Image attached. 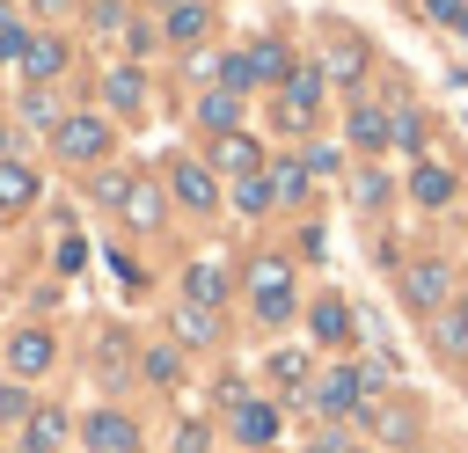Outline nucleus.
<instances>
[{
	"label": "nucleus",
	"mask_w": 468,
	"mask_h": 453,
	"mask_svg": "<svg viewBox=\"0 0 468 453\" xmlns=\"http://www.w3.org/2000/svg\"><path fill=\"white\" fill-rule=\"evenodd\" d=\"M307 453H336V446H307Z\"/></svg>",
	"instance_id": "nucleus-40"
},
{
	"label": "nucleus",
	"mask_w": 468,
	"mask_h": 453,
	"mask_svg": "<svg viewBox=\"0 0 468 453\" xmlns=\"http://www.w3.org/2000/svg\"><path fill=\"white\" fill-rule=\"evenodd\" d=\"M80 438H88V453H132V446H139L132 416H117V409H95V416L80 424Z\"/></svg>",
	"instance_id": "nucleus-8"
},
{
	"label": "nucleus",
	"mask_w": 468,
	"mask_h": 453,
	"mask_svg": "<svg viewBox=\"0 0 468 453\" xmlns=\"http://www.w3.org/2000/svg\"><path fill=\"white\" fill-rule=\"evenodd\" d=\"M205 168H227L234 183H241V175H263V146H256L249 132H227V139H212V161H205Z\"/></svg>",
	"instance_id": "nucleus-6"
},
{
	"label": "nucleus",
	"mask_w": 468,
	"mask_h": 453,
	"mask_svg": "<svg viewBox=\"0 0 468 453\" xmlns=\"http://www.w3.org/2000/svg\"><path fill=\"white\" fill-rule=\"evenodd\" d=\"M176 453H205V424H183L176 431Z\"/></svg>",
	"instance_id": "nucleus-36"
},
{
	"label": "nucleus",
	"mask_w": 468,
	"mask_h": 453,
	"mask_svg": "<svg viewBox=\"0 0 468 453\" xmlns=\"http://www.w3.org/2000/svg\"><path fill=\"white\" fill-rule=\"evenodd\" d=\"M424 15H431V22H446V29H461V37H468V0H424Z\"/></svg>",
	"instance_id": "nucleus-29"
},
{
	"label": "nucleus",
	"mask_w": 468,
	"mask_h": 453,
	"mask_svg": "<svg viewBox=\"0 0 468 453\" xmlns=\"http://www.w3.org/2000/svg\"><path fill=\"white\" fill-rule=\"evenodd\" d=\"M37 7H44V15H58V7H66V0H37Z\"/></svg>",
	"instance_id": "nucleus-38"
},
{
	"label": "nucleus",
	"mask_w": 468,
	"mask_h": 453,
	"mask_svg": "<svg viewBox=\"0 0 468 453\" xmlns=\"http://www.w3.org/2000/svg\"><path fill=\"white\" fill-rule=\"evenodd\" d=\"M183 292H190V307H219L227 300V270L219 263H190L183 270Z\"/></svg>",
	"instance_id": "nucleus-12"
},
{
	"label": "nucleus",
	"mask_w": 468,
	"mask_h": 453,
	"mask_svg": "<svg viewBox=\"0 0 468 453\" xmlns=\"http://www.w3.org/2000/svg\"><path fill=\"white\" fill-rule=\"evenodd\" d=\"M410 197H417V205H446V197H453V168H439V161H424V168L410 175Z\"/></svg>",
	"instance_id": "nucleus-15"
},
{
	"label": "nucleus",
	"mask_w": 468,
	"mask_h": 453,
	"mask_svg": "<svg viewBox=\"0 0 468 453\" xmlns=\"http://www.w3.org/2000/svg\"><path fill=\"white\" fill-rule=\"evenodd\" d=\"M124 219H132V226H161V190H154V183H132Z\"/></svg>",
	"instance_id": "nucleus-19"
},
{
	"label": "nucleus",
	"mask_w": 468,
	"mask_h": 453,
	"mask_svg": "<svg viewBox=\"0 0 468 453\" xmlns=\"http://www.w3.org/2000/svg\"><path fill=\"white\" fill-rule=\"evenodd\" d=\"M197 117H205V124L227 139V132H241V95H234V88H212V95L197 102Z\"/></svg>",
	"instance_id": "nucleus-13"
},
{
	"label": "nucleus",
	"mask_w": 468,
	"mask_h": 453,
	"mask_svg": "<svg viewBox=\"0 0 468 453\" xmlns=\"http://www.w3.org/2000/svg\"><path fill=\"white\" fill-rule=\"evenodd\" d=\"M314 102H322V66H292L278 80V124L285 132H307L314 124Z\"/></svg>",
	"instance_id": "nucleus-2"
},
{
	"label": "nucleus",
	"mask_w": 468,
	"mask_h": 453,
	"mask_svg": "<svg viewBox=\"0 0 468 453\" xmlns=\"http://www.w3.org/2000/svg\"><path fill=\"white\" fill-rule=\"evenodd\" d=\"M373 380H380L373 365H336V373L314 380V409H322V416H351V409H366V387H373Z\"/></svg>",
	"instance_id": "nucleus-1"
},
{
	"label": "nucleus",
	"mask_w": 468,
	"mask_h": 453,
	"mask_svg": "<svg viewBox=\"0 0 468 453\" xmlns=\"http://www.w3.org/2000/svg\"><path fill=\"white\" fill-rule=\"evenodd\" d=\"M58 446H66V416L51 402H37V416L22 424V453H58Z\"/></svg>",
	"instance_id": "nucleus-10"
},
{
	"label": "nucleus",
	"mask_w": 468,
	"mask_h": 453,
	"mask_svg": "<svg viewBox=\"0 0 468 453\" xmlns=\"http://www.w3.org/2000/svg\"><path fill=\"white\" fill-rule=\"evenodd\" d=\"M366 416H373V431H380V438H410V424H417L402 402H366Z\"/></svg>",
	"instance_id": "nucleus-20"
},
{
	"label": "nucleus",
	"mask_w": 468,
	"mask_h": 453,
	"mask_svg": "<svg viewBox=\"0 0 468 453\" xmlns=\"http://www.w3.org/2000/svg\"><path fill=\"white\" fill-rule=\"evenodd\" d=\"M271 190L292 205V197H307V161H278V175H271Z\"/></svg>",
	"instance_id": "nucleus-25"
},
{
	"label": "nucleus",
	"mask_w": 468,
	"mask_h": 453,
	"mask_svg": "<svg viewBox=\"0 0 468 453\" xmlns=\"http://www.w3.org/2000/svg\"><path fill=\"white\" fill-rule=\"evenodd\" d=\"M22 117H29V124H51V132H58V102H51V95H22Z\"/></svg>",
	"instance_id": "nucleus-31"
},
{
	"label": "nucleus",
	"mask_w": 468,
	"mask_h": 453,
	"mask_svg": "<svg viewBox=\"0 0 468 453\" xmlns=\"http://www.w3.org/2000/svg\"><path fill=\"white\" fill-rule=\"evenodd\" d=\"M0 416H22V424H29V416H37V402H29L22 387H0Z\"/></svg>",
	"instance_id": "nucleus-32"
},
{
	"label": "nucleus",
	"mask_w": 468,
	"mask_h": 453,
	"mask_svg": "<svg viewBox=\"0 0 468 453\" xmlns=\"http://www.w3.org/2000/svg\"><path fill=\"white\" fill-rule=\"evenodd\" d=\"M102 95H110L117 110H139V102H146V80H139V66H117V73L102 80Z\"/></svg>",
	"instance_id": "nucleus-18"
},
{
	"label": "nucleus",
	"mask_w": 468,
	"mask_h": 453,
	"mask_svg": "<svg viewBox=\"0 0 468 453\" xmlns=\"http://www.w3.org/2000/svg\"><path fill=\"white\" fill-rule=\"evenodd\" d=\"M271 197H278V190H271V175H241V183H234V205H241V212H263Z\"/></svg>",
	"instance_id": "nucleus-26"
},
{
	"label": "nucleus",
	"mask_w": 468,
	"mask_h": 453,
	"mask_svg": "<svg viewBox=\"0 0 468 453\" xmlns=\"http://www.w3.org/2000/svg\"><path fill=\"white\" fill-rule=\"evenodd\" d=\"M271 373H278L285 387H300V380H307V351H278V358H271Z\"/></svg>",
	"instance_id": "nucleus-30"
},
{
	"label": "nucleus",
	"mask_w": 468,
	"mask_h": 453,
	"mask_svg": "<svg viewBox=\"0 0 468 453\" xmlns=\"http://www.w3.org/2000/svg\"><path fill=\"white\" fill-rule=\"evenodd\" d=\"M439 343H446V351H461V343H468V321H461V314H446V321H439Z\"/></svg>",
	"instance_id": "nucleus-33"
},
{
	"label": "nucleus",
	"mask_w": 468,
	"mask_h": 453,
	"mask_svg": "<svg viewBox=\"0 0 468 453\" xmlns=\"http://www.w3.org/2000/svg\"><path fill=\"white\" fill-rule=\"evenodd\" d=\"M22 66H29L37 80H51V73L66 66V44H58V37H29V51H22Z\"/></svg>",
	"instance_id": "nucleus-17"
},
{
	"label": "nucleus",
	"mask_w": 468,
	"mask_h": 453,
	"mask_svg": "<svg viewBox=\"0 0 468 453\" xmlns=\"http://www.w3.org/2000/svg\"><path fill=\"white\" fill-rule=\"evenodd\" d=\"M146 373L154 380H176V351H146Z\"/></svg>",
	"instance_id": "nucleus-35"
},
{
	"label": "nucleus",
	"mask_w": 468,
	"mask_h": 453,
	"mask_svg": "<svg viewBox=\"0 0 468 453\" xmlns=\"http://www.w3.org/2000/svg\"><path fill=\"white\" fill-rule=\"evenodd\" d=\"M51 139H58L66 161H102V153H110V124H102V117H58Z\"/></svg>",
	"instance_id": "nucleus-4"
},
{
	"label": "nucleus",
	"mask_w": 468,
	"mask_h": 453,
	"mask_svg": "<svg viewBox=\"0 0 468 453\" xmlns=\"http://www.w3.org/2000/svg\"><path fill=\"white\" fill-rule=\"evenodd\" d=\"M22 51H29V29H0V58H15V66H22Z\"/></svg>",
	"instance_id": "nucleus-34"
},
{
	"label": "nucleus",
	"mask_w": 468,
	"mask_h": 453,
	"mask_svg": "<svg viewBox=\"0 0 468 453\" xmlns=\"http://www.w3.org/2000/svg\"><path fill=\"white\" fill-rule=\"evenodd\" d=\"M37 168H22V161H0V212H22V205H37Z\"/></svg>",
	"instance_id": "nucleus-11"
},
{
	"label": "nucleus",
	"mask_w": 468,
	"mask_h": 453,
	"mask_svg": "<svg viewBox=\"0 0 468 453\" xmlns=\"http://www.w3.org/2000/svg\"><path fill=\"white\" fill-rule=\"evenodd\" d=\"M7 365H15V373H44V365H51V336H44V329H22V336L7 343Z\"/></svg>",
	"instance_id": "nucleus-14"
},
{
	"label": "nucleus",
	"mask_w": 468,
	"mask_h": 453,
	"mask_svg": "<svg viewBox=\"0 0 468 453\" xmlns=\"http://www.w3.org/2000/svg\"><path fill=\"white\" fill-rule=\"evenodd\" d=\"M249 285H256V314L263 321H285L292 314V263L285 256H256L249 263Z\"/></svg>",
	"instance_id": "nucleus-3"
},
{
	"label": "nucleus",
	"mask_w": 468,
	"mask_h": 453,
	"mask_svg": "<svg viewBox=\"0 0 468 453\" xmlns=\"http://www.w3.org/2000/svg\"><path fill=\"white\" fill-rule=\"evenodd\" d=\"M0 29H15V15H7V0H0Z\"/></svg>",
	"instance_id": "nucleus-37"
},
{
	"label": "nucleus",
	"mask_w": 468,
	"mask_h": 453,
	"mask_svg": "<svg viewBox=\"0 0 468 453\" xmlns=\"http://www.w3.org/2000/svg\"><path fill=\"white\" fill-rule=\"evenodd\" d=\"M329 73H336V80H358V73H366V44H358V37L336 44V51H329Z\"/></svg>",
	"instance_id": "nucleus-24"
},
{
	"label": "nucleus",
	"mask_w": 468,
	"mask_h": 453,
	"mask_svg": "<svg viewBox=\"0 0 468 453\" xmlns=\"http://www.w3.org/2000/svg\"><path fill=\"white\" fill-rule=\"evenodd\" d=\"M388 139H395V146H417V139H424V117H417V110H395V117H388Z\"/></svg>",
	"instance_id": "nucleus-27"
},
{
	"label": "nucleus",
	"mask_w": 468,
	"mask_h": 453,
	"mask_svg": "<svg viewBox=\"0 0 468 453\" xmlns=\"http://www.w3.org/2000/svg\"><path fill=\"white\" fill-rule=\"evenodd\" d=\"M168 37H176V44H197V37H205V0H176V7H168Z\"/></svg>",
	"instance_id": "nucleus-16"
},
{
	"label": "nucleus",
	"mask_w": 468,
	"mask_h": 453,
	"mask_svg": "<svg viewBox=\"0 0 468 453\" xmlns=\"http://www.w3.org/2000/svg\"><path fill=\"white\" fill-rule=\"evenodd\" d=\"M344 329H351V307H344V300H322V307H314V336H322V343H344Z\"/></svg>",
	"instance_id": "nucleus-22"
},
{
	"label": "nucleus",
	"mask_w": 468,
	"mask_h": 453,
	"mask_svg": "<svg viewBox=\"0 0 468 453\" xmlns=\"http://www.w3.org/2000/svg\"><path fill=\"white\" fill-rule=\"evenodd\" d=\"M351 146H388V110H351Z\"/></svg>",
	"instance_id": "nucleus-21"
},
{
	"label": "nucleus",
	"mask_w": 468,
	"mask_h": 453,
	"mask_svg": "<svg viewBox=\"0 0 468 453\" xmlns=\"http://www.w3.org/2000/svg\"><path fill=\"white\" fill-rule=\"evenodd\" d=\"M234 431H241L249 453H263V446L278 438V409H271V402H234Z\"/></svg>",
	"instance_id": "nucleus-9"
},
{
	"label": "nucleus",
	"mask_w": 468,
	"mask_h": 453,
	"mask_svg": "<svg viewBox=\"0 0 468 453\" xmlns=\"http://www.w3.org/2000/svg\"><path fill=\"white\" fill-rule=\"evenodd\" d=\"M453 314H461V321H468V292H461V307H453Z\"/></svg>",
	"instance_id": "nucleus-39"
},
{
	"label": "nucleus",
	"mask_w": 468,
	"mask_h": 453,
	"mask_svg": "<svg viewBox=\"0 0 468 453\" xmlns=\"http://www.w3.org/2000/svg\"><path fill=\"white\" fill-rule=\"evenodd\" d=\"M176 336L183 343H212V307H176Z\"/></svg>",
	"instance_id": "nucleus-23"
},
{
	"label": "nucleus",
	"mask_w": 468,
	"mask_h": 453,
	"mask_svg": "<svg viewBox=\"0 0 468 453\" xmlns=\"http://www.w3.org/2000/svg\"><path fill=\"white\" fill-rule=\"evenodd\" d=\"M95 197H102V205H124V197H132V175H124V168H102V175H95Z\"/></svg>",
	"instance_id": "nucleus-28"
},
{
	"label": "nucleus",
	"mask_w": 468,
	"mask_h": 453,
	"mask_svg": "<svg viewBox=\"0 0 468 453\" xmlns=\"http://www.w3.org/2000/svg\"><path fill=\"white\" fill-rule=\"evenodd\" d=\"M168 190H176L190 212H212V205H219V183H212L205 161H176V168H168Z\"/></svg>",
	"instance_id": "nucleus-7"
},
{
	"label": "nucleus",
	"mask_w": 468,
	"mask_h": 453,
	"mask_svg": "<svg viewBox=\"0 0 468 453\" xmlns=\"http://www.w3.org/2000/svg\"><path fill=\"white\" fill-rule=\"evenodd\" d=\"M446 292H453V270H446V263H410V270H402V300H410L417 314L446 307Z\"/></svg>",
	"instance_id": "nucleus-5"
}]
</instances>
